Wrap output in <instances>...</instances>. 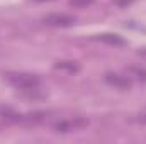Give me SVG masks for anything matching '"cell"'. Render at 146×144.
Listing matches in <instances>:
<instances>
[{
    "label": "cell",
    "mask_w": 146,
    "mask_h": 144,
    "mask_svg": "<svg viewBox=\"0 0 146 144\" xmlns=\"http://www.w3.org/2000/svg\"><path fill=\"white\" fill-rule=\"evenodd\" d=\"M129 75L139 81H146V70H143V68H129Z\"/></svg>",
    "instance_id": "obj_6"
},
{
    "label": "cell",
    "mask_w": 146,
    "mask_h": 144,
    "mask_svg": "<svg viewBox=\"0 0 146 144\" xmlns=\"http://www.w3.org/2000/svg\"><path fill=\"white\" fill-rule=\"evenodd\" d=\"M136 120L141 122V124H146V108H143V110L136 115Z\"/></svg>",
    "instance_id": "obj_9"
},
{
    "label": "cell",
    "mask_w": 146,
    "mask_h": 144,
    "mask_svg": "<svg viewBox=\"0 0 146 144\" xmlns=\"http://www.w3.org/2000/svg\"><path fill=\"white\" fill-rule=\"evenodd\" d=\"M7 81L17 90H37L41 87V78L31 73H7Z\"/></svg>",
    "instance_id": "obj_1"
},
{
    "label": "cell",
    "mask_w": 146,
    "mask_h": 144,
    "mask_svg": "<svg viewBox=\"0 0 146 144\" xmlns=\"http://www.w3.org/2000/svg\"><path fill=\"white\" fill-rule=\"evenodd\" d=\"M106 81L110 87H115L119 90H129L133 87V81H131L129 76H121L117 73H107L106 75Z\"/></svg>",
    "instance_id": "obj_4"
},
{
    "label": "cell",
    "mask_w": 146,
    "mask_h": 144,
    "mask_svg": "<svg viewBox=\"0 0 146 144\" xmlns=\"http://www.w3.org/2000/svg\"><path fill=\"white\" fill-rule=\"evenodd\" d=\"M97 41H100V42H104V44H109V46H126V41L122 39V37L119 36V34H99V36H95Z\"/></svg>",
    "instance_id": "obj_5"
},
{
    "label": "cell",
    "mask_w": 146,
    "mask_h": 144,
    "mask_svg": "<svg viewBox=\"0 0 146 144\" xmlns=\"http://www.w3.org/2000/svg\"><path fill=\"white\" fill-rule=\"evenodd\" d=\"M94 2L95 0H70V3H72L73 7H87V5H90Z\"/></svg>",
    "instance_id": "obj_7"
},
{
    "label": "cell",
    "mask_w": 146,
    "mask_h": 144,
    "mask_svg": "<svg viewBox=\"0 0 146 144\" xmlns=\"http://www.w3.org/2000/svg\"><path fill=\"white\" fill-rule=\"evenodd\" d=\"M42 22L51 27H68L75 22V17L68 14H48L42 17Z\"/></svg>",
    "instance_id": "obj_3"
},
{
    "label": "cell",
    "mask_w": 146,
    "mask_h": 144,
    "mask_svg": "<svg viewBox=\"0 0 146 144\" xmlns=\"http://www.w3.org/2000/svg\"><path fill=\"white\" fill-rule=\"evenodd\" d=\"M56 68H60V70H70V71H75L76 70V66H73L72 63H58Z\"/></svg>",
    "instance_id": "obj_8"
},
{
    "label": "cell",
    "mask_w": 146,
    "mask_h": 144,
    "mask_svg": "<svg viewBox=\"0 0 146 144\" xmlns=\"http://www.w3.org/2000/svg\"><path fill=\"white\" fill-rule=\"evenodd\" d=\"M88 126V120L82 119V117H73V119H61L58 122L53 124V131L54 132H61V134H68V132H76L82 131L83 127Z\"/></svg>",
    "instance_id": "obj_2"
}]
</instances>
